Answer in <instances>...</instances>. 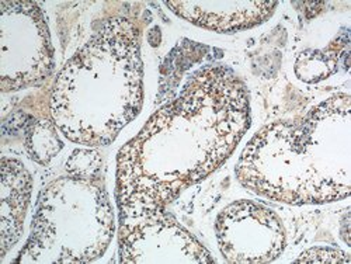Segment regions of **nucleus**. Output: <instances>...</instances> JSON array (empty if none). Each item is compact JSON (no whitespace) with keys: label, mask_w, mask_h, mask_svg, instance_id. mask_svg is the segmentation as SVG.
<instances>
[{"label":"nucleus","mask_w":351,"mask_h":264,"mask_svg":"<svg viewBox=\"0 0 351 264\" xmlns=\"http://www.w3.org/2000/svg\"><path fill=\"white\" fill-rule=\"evenodd\" d=\"M66 166L72 178L93 180L101 169V158L96 151L77 149L72 154Z\"/></svg>","instance_id":"nucleus-11"},{"label":"nucleus","mask_w":351,"mask_h":264,"mask_svg":"<svg viewBox=\"0 0 351 264\" xmlns=\"http://www.w3.org/2000/svg\"><path fill=\"white\" fill-rule=\"evenodd\" d=\"M53 68V49L41 8L33 2H2V91L24 89Z\"/></svg>","instance_id":"nucleus-5"},{"label":"nucleus","mask_w":351,"mask_h":264,"mask_svg":"<svg viewBox=\"0 0 351 264\" xmlns=\"http://www.w3.org/2000/svg\"><path fill=\"white\" fill-rule=\"evenodd\" d=\"M350 259L346 253L335 249L319 248L311 249L297 260V263H348Z\"/></svg>","instance_id":"nucleus-12"},{"label":"nucleus","mask_w":351,"mask_h":264,"mask_svg":"<svg viewBox=\"0 0 351 264\" xmlns=\"http://www.w3.org/2000/svg\"><path fill=\"white\" fill-rule=\"evenodd\" d=\"M215 232L219 250L229 263H270L285 249L280 217L265 205L241 200L218 215Z\"/></svg>","instance_id":"nucleus-6"},{"label":"nucleus","mask_w":351,"mask_h":264,"mask_svg":"<svg viewBox=\"0 0 351 264\" xmlns=\"http://www.w3.org/2000/svg\"><path fill=\"white\" fill-rule=\"evenodd\" d=\"M250 127L246 86L225 67L197 72L180 96L152 115L117 158L120 221L151 217L206 179Z\"/></svg>","instance_id":"nucleus-1"},{"label":"nucleus","mask_w":351,"mask_h":264,"mask_svg":"<svg viewBox=\"0 0 351 264\" xmlns=\"http://www.w3.org/2000/svg\"><path fill=\"white\" fill-rule=\"evenodd\" d=\"M350 96L337 95L305 119L260 130L237 167L253 193L288 204H324L350 195Z\"/></svg>","instance_id":"nucleus-2"},{"label":"nucleus","mask_w":351,"mask_h":264,"mask_svg":"<svg viewBox=\"0 0 351 264\" xmlns=\"http://www.w3.org/2000/svg\"><path fill=\"white\" fill-rule=\"evenodd\" d=\"M121 263H214L210 252L166 211L120 221Z\"/></svg>","instance_id":"nucleus-7"},{"label":"nucleus","mask_w":351,"mask_h":264,"mask_svg":"<svg viewBox=\"0 0 351 264\" xmlns=\"http://www.w3.org/2000/svg\"><path fill=\"white\" fill-rule=\"evenodd\" d=\"M56 124L51 121H33L25 132V148L30 158L47 165L62 149V141L56 134Z\"/></svg>","instance_id":"nucleus-10"},{"label":"nucleus","mask_w":351,"mask_h":264,"mask_svg":"<svg viewBox=\"0 0 351 264\" xmlns=\"http://www.w3.org/2000/svg\"><path fill=\"white\" fill-rule=\"evenodd\" d=\"M139 28L125 17L101 23L66 62L51 96L56 127L72 142H112L143 101Z\"/></svg>","instance_id":"nucleus-3"},{"label":"nucleus","mask_w":351,"mask_h":264,"mask_svg":"<svg viewBox=\"0 0 351 264\" xmlns=\"http://www.w3.org/2000/svg\"><path fill=\"white\" fill-rule=\"evenodd\" d=\"M166 6L187 21L218 33L252 28L270 19L277 2H166Z\"/></svg>","instance_id":"nucleus-8"},{"label":"nucleus","mask_w":351,"mask_h":264,"mask_svg":"<svg viewBox=\"0 0 351 264\" xmlns=\"http://www.w3.org/2000/svg\"><path fill=\"white\" fill-rule=\"evenodd\" d=\"M33 180L20 160L2 158V259L21 237Z\"/></svg>","instance_id":"nucleus-9"},{"label":"nucleus","mask_w":351,"mask_h":264,"mask_svg":"<svg viewBox=\"0 0 351 264\" xmlns=\"http://www.w3.org/2000/svg\"><path fill=\"white\" fill-rule=\"evenodd\" d=\"M112 235L106 190L71 176L40 194L30 239L16 263H90L104 254Z\"/></svg>","instance_id":"nucleus-4"}]
</instances>
